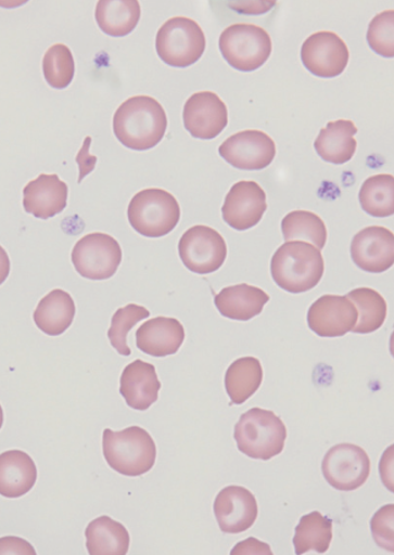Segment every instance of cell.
I'll return each instance as SVG.
<instances>
[{"label":"cell","instance_id":"cell-1","mask_svg":"<svg viewBox=\"0 0 394 555\" xmlns=\"http://www.w3.org/2000/svg\"><path fill=\"white\" fill-rule=\"evenodd\" d=\"M168 117L154 98L147 95L127 99L114 115L116 139L132 151H149L166 135Z\"/></svg>","mask_w":394,"mask_h":555},{"label":"cell","instance_id":"cell-2","mask_svg":"<svg viewBox=\"0 0 394 555\" xmlns=\"http://www.w3.org/2000/svg\"><path fill=\"white\" fill-rule=\"evenodd\" d=\"M325 275L322 253L306 242L282 244L271 259V276L290 294H304L315 288Z\"/></svg>","mask_w":394,"mask_h":555},{"label":"cell","instance_id":"cell-3","mask_svg":"<svg viewBox=\"0 0 394 555\" xmlns=\"http://www.w3.org/2000/svg\"><path fill=\"white\" fill-rule=\"evenodd\" d=\"M103 452L109 466L126 477L145 475L157 460V446L149 431L140 426L117 433L104 430Z\"/></svg>","mask_w":394,"mask_h":555},{"label":"cell","instance_id":"cell-4","mask_svg":"<svg viewBox=\"0 0 394 555\" xmlns=\"http://www.w3.org/2000/svg\"><path fill=\"white\" fill-rule=\"evenodd\" d=\"M287 438V426L280 416L260 408L242 414L234 426L238 450L254 460L269 461L279 456Z\"/></svg>","mask_w":394,"mask_h":555},{"label":"cell","instance_id":"cell-5","mask_svg":"<svg viewBox=\"0 0 394 555\" xmlns=\"http://www.w3.org/2000/svg\"><path fill=\"white\" fill-rule=\"evenodd\" d=\"M132 229L147 238H161L176 230L180 221L177 198L162 189H145L136 194L127 209Z\"/></svg>","mask_w":394,"mask_h":555},{"label":"cell","instance_id":"cell-6","mask_svg":"<svg viewBox=\"0 0 394 555\" xmlns=\"http://www.w3.org/2000/svg\"><path fill=\"white\" fill-rule=\"evenodd\" d=\"M155 49L168 66L187 68L203 57L206 38L200 25L186 16L171 17L161 27Z\"/></svg>","mask_w":394,"mask_h":555},{"label":"cell","instance_id":"cell-7","mask_svg":"<svg viewBox=\"0 0 394 555\" xmlns=\"http://www.w3.org/2000/svg\"><path fill=\"white\" fill-rule=\"evenodd\" d=\"M219 51L228 65L240 72H254L271 56L270 35L260 26L234 24L219 36Z\"/></svg>","mask_w":394,"mask_h":555},{"label":"cell","instance_id":"cell-8","mask_svg":"<svg viewBox=\"0 0 394 555\" xmlns=\"http://www.w3.org/2000/svg\"><path fill=\"white\" fill-rule=\"evenodd\" d=\"M123 261L120 244L105 233H91L79 240L72 251V262L81 278L112 279Z\"/></svg>","mask_w":394,"mask_h":555},{"label":"cell","instance_id":"cell-9","mask_svg":"<svg viewBox=\"0 0 394 555\" xmlns=\"http://www.w3.org/2000/svg\"><path fill=\"white\" fill-rule=\"evenodd\" d=\"M182 263L199 275L213 274L221 269L227 259L224 236L207 225L191 227L179 242Z\"/></svg>","mask_w":394,"mask_h":555},{"label":"cell","instance_id":"cell-10","mask_svg":"<svg viewBox=\"0 0 394 555\" xmlns=\"http://www.w3.org/2000/svg\"><path fill=\"white\" fill-rule=\"evenodd\" d=\"M322 472L329 486L341 491H353L368 481L371 461L360 446L339 443L327 452Z\"/></svg>","mask_w":394,"mask_h":555},{"label":"cell","instance_id":"cell-11","mask_svg":"<svg viewBox=\"0 0 394 555\" xmlns=\"http://www.w3.org/2000/svg\"><path fill=\"white\" fill-rule=\"evenodd\" d=\"M302 63L312 75L335 78L345 72L351 53L346 43L335 33L320 31L310 35L302 44Z\"/></svg>","mask_w":394,"mask_h":555},{"label":"cell","instance_id":"cell-12","mask_svg":"<svg viewBox=\"0 0 394 555\" xmlns=\"http://www.w3.org/2000/svg\"><path fill=\"white\" fill-rule=\"evenodd\" d=\"M218 153L238 170H263L277 156V145L267 133L249 130L231 135L219 145Z\"/></svg>","mask_w":394,"mask_h":555},{"label":"cell","instance_id":"cell-13","mask_svg":"<svg viewBox=\"0 0 394 555\" xmlns=\"http://www.w3.org/2000/svg\"><path fill=\"white\" fill-rule=\"evenodd\" d=\"M267 194L255 181H240L226 196L223 207L224 221L236 231L253 229L267 211Z\"/></svg>","mask_w":394,"mask_h":555},{"label":"cell","instance_id":"cell-14","mask_svg":"<svg viewBox=\"0 0 394 555\" xmlns=\"http://www.w3.org/2000/svg\"><path fill=\"white\" fill-rule=\"evenodd\" d=\"M357 309L346 296L326 295L308 309L309 330L320 338H341L353 331Z\"/></svg>","mask_w":394,"mask_h":555},{"label":"cell","instance_id":"cell-15","mask_svg":"<svg viewBox=\"0 0 394 555\" xmlns=\"http://www.w3.org/2000/svg\"><path fill=\"white\" fill-rule=\"evenodd\" d=\"M185 126L198 140L209 141L221 134L228 125V111L223 99L213 92L191 95L185 106Z\"/></svg>","mask_w":394,"mask_h":555},{"label":"cell","instance_id":"cell-16","mask_svg":"<svg viewBox=\"0 0 394 555\" xmlns=\"http://www.w3.org/2000/svg\"><path fill=\"white\" fill-rule=\"evenodd\" d=\"M214 512L219 529L228 534L250 530L259 513L258 503L252 491L238 486H229L219 491Z\"/></svg>","mask_w":394,"mask_h":555},{"label":"cell","instance_id":"cell-17","mask_svg":"<svg viewBox=\"0 0 394 555\" xmlns=\"http://www.w3.org/2000/svg\"><path fill=\"white\" fill-rule=\"evenodd\" d=\"M355 266L371 274H381L394 266V234L384 227H368L352 242Z\"/></svg>","mask_w":394,"mask_h":555},{"label":"cell","instance_id":"cell-18","mask_svg":"<svg viewBox=\"0 0 394 555\" xmlns=\"http://www.w3.org/2000/svg\"><path fill=\"white\" fill-rule=\"evenodd\" d=\"M68 186L56 175H41L24 188V209L39 220H50L67 207Z\"/></svg>","mask_w":394,"mask_h":555},{"label":"cell","instance_id":"cell-19","mask_svg":"<svg viewBox=\"0 0 394 555\" xmlns=\"http://www.w3.org/2000/svg\"><path fill=\"white\" fill-rule=\"evenodd\" d=\"M185 340V326L176 318H153L136 332L137 348L152 358H167L177 353Z\"/></svg>","mask_w":394,"mask_h":555},{"label":"cell","instance_id":"cell-20","mask_svg":"<svg viewBox=\"0 0 394 555\" xmlns=\"http://www.w3.org/2000/svg\"><path fill=\"white\" fill-rule=\"evenodd\" d=\"M162 388L157 371L152 363L136 360L127 365L120 379V393L128 406L144 412L160 397Z\"/></svg>","mask_w":394,"mask_h":555},{"label":"cell","instance_id":"cell-21","mask_svg":"<svg viewBox=\"0 0 394 555\" xmlns=\"http://www.w3.org/2000/svg\"><path fill=\"white\" fill-rule=\"evenodd\" d=\"M38 480V468L33 459L21 450L0 454V495L9 499L29 493Z\"/></svg>","mask_w":394,"mask_h":555},{"label":"cell","instance_id":"cell-22","mask_svg":"<svg viewBox=\"0 0 394 555\" xmlns=\"http://www.w3.org/2000/svg\"><path fill=\"white\" fill-rule=\"evenodd\" d=\"M270 296L259 287L240 284L226 287L215 297L218 312L228 320L246 322L263 312Z\"/></svg>","mask_w":394,"mask_h":555},{"label":"cell","instance_id":"cell-23","mask_svg":"<svg viewBox=\"0 0 394 555\" xmlns=\"http://www.w3.org/2000/svg\"><path fill=\"white\" fill-rule=\"evenodd\" d=\"M357 133V127L351 120L332 121L320 130L315 149L320 158L328 163L345 164L354 157L357 149V142L354 135Z\"/></svg>","mask_w":394,"mask_h":555},{"label":"cell","instance_id":"cell-24","mask_svg":"<svg viewBox=\"0 0 394 555\" xmlns=\"http://www.w3.org/2000/svg\"><path fill=\"white\" fill-rule=\"evenodd\" d=\"M76 317V305L63 289H53L45 296L34 312V322L49 336H60L68 330Z\"/></svg>","mask_w":394,"mask_h":555},{"label":"cell","instance_id":"cell-25","mask_svg":"<svg viewBox=\"0 0 394 555\" xmlns=\"http://www.w3.org/2000/svg\"><path fill=\"white\" fill-rule=\"evenodd\" d=\"M97 23L109 36L124 38L141 20V5L136 0H102L97 4Z\"/></svg>","mask_w":394,"mask_h":555},{"label":"cell","instance_id":"cell-26","mask_svg":"<svg viewBox=\"0 0 394 555\" xmlns=\"http://www.w3.org/2000/svg\"><path fill=\"white\" fill-rule=\"evenodd\" d=\"M89 554H127L130 550V533L126 527L109 516L91 521L86 530Z\"/></svg>","mask_w":394,"mask_h":555},{"label":"cell","instance_id":"cell-27","mask_svg":"<svg viewBox=\"0 0 394 555\" xmlns=\"http://www.w3.org/2000/svg\"><path fill=\"white\" fill-rule=\"evenodd\" d=\"M263 367L258 359L242 358L228 367L225 386L231 404L241 405L256 393L263 382Z\"/></svg>","mask_w":394,"mask_h":555},{"label":"cell","instance_id":"cell-28","mask_svg":"<svg viewBox=\"0 0 394 555\" xmlns=\"http://www.w3.org/2000/svg\"><path fill=\"white\" fill-rule=\"evenodd\" d=\"M333 540V521L318 512L302 516L296 527L293 545L296 554L326 553Z\"/></svg>","mask_w":394,"mask_h":555},{"label":"cell","instance_id":"cell-29","mask_svg":"<svg viewBox=\"0 0 394 555\" xmlns=\"http://www.w3.org/2000/svg\"><path fill=\"white\" fill-rule=\"evenodd\" d=\"M355 304L357 322L353 327L355 334H371L379 331L387 318V302L372 288L361 287L351 291L346 296Z\"/></svg>","mask_w":394,"mask_h":555},{"label":"cell","instance_id":"cell-30","mask_svg":"<svg viewBox=\"0 0 394 555\" xmlns=\"http://www.w3.org/2000/svg\"><path fill=\"white\" fill-rule=\"evenodd\" d=\"M283 238L291 241H308L317 249H323L328 240L326 223L318 215L309 211H293L283 217L281 222Z\"/></svg>","mask_w":394,"mask_h":555},{"label":"cell","instance_id":"cell-31","mask_svg":"<svg viewBox=\"0 0 394 555\" xmlns=\"http://www.w3.org/2000/svg\"><path fill=\"white\" fill-rule=\"evenodd\" d=\"M359 199L364 211L376 218L391 217L394 214V178L379 175L365 180Z\"/></svg>","mask_w":394,"mask_h":555},{"label":"cell","instance_id":"cell-32","mask_svg":"<svg viewBox=\"0 0 394 555\" xmlns=\"http://www.w3.org/2000/svg\"><path fill=\"white\" fill-rule=\"evenodd\" d=\"M42 69L46 81L54 89L67 88L75 78V59L66 44L58 43L45 53Z\"/></svg>","mask_w":394,"mask_h":555},{"label":"cell","instance_id":"cell-33","mask_svg":"<svg viewBox=\"0 0 394 555\" xmlns=\"http://www.w3.org/2000/svg\"><path fill=\"white\" fill-rule=\"evenodd\" d=\"M150 314L149 309L134 304L117 309L115 312L112 326L107 332V338L113 348L123 357H130L131 354V349L127 345L128 333L137 323L145 320Z\"/></svg>","mask_w":394,"mask_h":555},{"label":"cell","instance_id":"cell-34","mask_svg":"<svg viewBox=\"0 0 394 555\" xmlns=\"http://www.w3.org/2000/svg\"><path fill=\"white\" fill-rule=\"evenodd\" d=\"M368 42L370 48L382 57H394V12L386 11L376 15L369 25Z\"/></svg>","mask_w":394,"mask_h":555},{"label":"cell","instance_id":"cell-35","mask_svg":"<svg viewBox=\"0 0 394 555\" xmlns=\"http://www.w3.org/2000/svg\"><path fill=\"white\" fill-rule=\"evenodd\" d=\"M394 505L383 506L374 514L371 520V531L379 547L389 552H394Z\"/></svg>","mask_w":394,"mask_h":555},{"label":"cell","instance_id":"cell-36","mask_svg":"<svg viewBox=\"0 0 394 555\" xmlns=\"http://www.w3.org/2000/svg\"><path fill=\"white\" fill-rule=\"evenodd\" d=\"M0 554H36L33 545L17 537L0 539Z\"/></svg>","mask_w":394,"mask_h":555},{"label":"cell","instance_id":"cell-37","mask_svg":"<svg viewBox=\"0 0 394 555\" xmlns=\"http://www.w3.org/2000/svg\"><path fill=\"white\" fill-rule=\"evenodd\" d=\"M90 143L91 138H87L84 147H81L77 156V163L79 166L78 183H81V180H85V178L90 175L97 166V157L90 156L89 154Z\"/></svg>","mask_w":394,"mask_h":555},{"label":"cell","instance_id":"cell-38","mask_svg":"<svg viewBox=\"0 0 394 555\" xmlns=\"http://www.w3.org/2000/svg\"><path fill=\"white\" fill-rule=\"evenodd\" d=\"M272 554L269 547V544H265L260 541H256L255 539H250L240 544L236 545L232 551V554Z\"/></svg>","mask_w":394,"mask_h":555},{"label":"cell","instance_id":"cell-39","mask_svg":"<svg viewBox=\"0 0 394 555\" xmlns=\"http://www.w3.org/2000/svg\"><path fill=\"white\" fill-rule=\"evenodd\" d=\"M11 274V259L5 249L0 245V285H3Z\"/></svg>","mask_w":394,"mask_h":555},{"label":"cell","instance_id":"cell-40","mask_svg":"<svg viewBox=\"0 0 394 555\" xmlns=\"http://www.w3.org/2000/svg\"><path fill=\"white\" fill-rule=\"evenodd\" d=\"M4 423V412L2 405H0V429H2Z\"/></svg>","mask_w":394,"mask_h":555}]
</instances>
